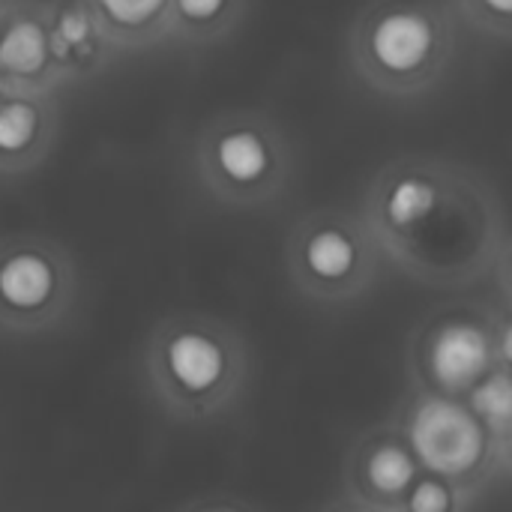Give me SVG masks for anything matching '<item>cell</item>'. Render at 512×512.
Segmentation results:
<instances>
[{
    "label": "cell",
    "mask_w": 512,
    "mask_h": 512,
    "mask_svg": "<svg viewBox=\"0 0 512 512\" xmlns=\"http://www.w3.org/2000/svg\"><path fill=\"white\" fill-rule=\"evenodd\" d=\"M9 3H12V0H0V30H3V21H6V12H9Z\"/></svg>",
    "instance_id": "ffe728a7"
},
{
    "label": "cell",
    "mask_w": 512,
    "mask_h": 512,
    "mask_svg": "<svg viewBox=\"0 0 512 512\" xmlns=\"http://www.w3.org/2000/svg\"><path fill=\"white\" fill-rule=\"evenodd\" d=\"M474 501L477 498L462 492L456 483L423 471L405 501L393 512H471Z\"/></svg>",
    "instance_id": "2e32d148"
},
{
    "label": "cell",
    "mask_w": 512,
    "mask_h": 512,
    "mask_svg": "<svg viewBox=\"0 0 512 512\" xmlns=\"http://www.w3.org/2000/svg\"><path fill=\"white\" fill-rule=\"evenodd\" d=\"M318 512H384V510H375V507H366V504H360V501H351V498L339 495V498L327 501V504H324Z\"/></svg>",
    "instance_id": "d6986e66"
},
{
    "label": "cell",
    "mask_w": 512,
    "mask_h": 512,
    "mask_svg": "<svg viewBox=\"0 0 512 512\" xmlns=\"http://www.w3.org/2000/svg\"><path fill=\"white\" fill-rule=\"evenodd\" d=\"M474 417L489 429V435L510 450L512 438V375L510 366L495 369L492 375H486L465 399H462Z\"/></svg>",
    "instance_id": "9a60e30c"
},
{
    "label": "cell",
    "mask_w": 512,
    "mask_h": 512,
    "mask_svg": "<svg viewBox=\"0 0 512 512\" xmlns=\"http://www.w3.org/2000/svg\"><path fill=\"white\" fill-rule=\"evenodd\" d=\"M510 342V303L435 309L408 339V387L465 399L486 375L512 366Z\"/></svg>",
    "instance_id": "5b68a950"
},
{
    "label": "cell",
    "mask_w": 512,
    "mask_h": 512,
    "mask_svg": "<svg viewBox=\"0 0 512 512\" xmlns=\"http://www.w3.org/2000/svg\"><path fill=\"white\" fill-rule=\"evenodd\" d=\"M117 54L144 51L168 39L171 0H84Z\"/></svg>",
    "instance_id": "4fadbf2b"
},
{
    "label": "cell",
    "mask_w": 512,
    "mask_h": 512,
    "mask_svg": "<svg viewBox=\"0 0 512 512\" xmlns=\"http://www.w3.org/2000/svg\"><path fill=\"white\" fill-rule=\"evenodd\" d=\"M420 474L423 468L417 465L396 423H375L363 429L345 453V498L375 510L393 512L405 501Z\"/></svg>",
    "instance_id": "9c48e42d"
},
{
    "label": "cell",
    "mask_w": 512,
    "mask_h": 512,
    "mask_svg": "<svg viewBox=\"0 0 512 512\" xmlns=\"http://www.w3.org/2000/svg\"><path fill=\"white\" fill-rule=\"evenodd\" d=\"M153 402L180 423H210L246 393L252 351L237 327L201 312L162 318L141 354Z\"/></svg>",
    "instance_id": "7a4b0ae2"
},
{
    "label": "cell",
    "mask_w": 512,
    "mask_h": 512,
    "mask_svg": "<svg viewBox=\"0 0 512 512\" xmlns=\"http://www.w3.org/2000/svg\"><path fill=\"white\" fill-rule=\"evenodd\" d=\"M192 171L216 204L261 210L288 192L294 147L273 117L252 108H228L198 129Z\"/></svg>",
    "instance_id": "277c9868"
},
{
    "label": "cell",
    "mask_w": 512,
    "mask_h": 512,
    "mask_svg": "<svg viewBox=\"0 0 512 512\" xmlns=\"http://www.w3.org/2000/svg\"><path fill=\"white\" fill-rule=\"evenodd\" d=\"M453 18L483 39L507 42L512 36V0H450Z\"/></svg>",
    "instance_id": "e0dca14e"
},
{
    "label": "cell",
    "mask_w": 512,
    "mask_h": 512,
    "mask_svg": "<svg viewBox=\"0 0 512 512\" xmlns=\"http://www.w3.org/2000/svg\"><path fill=\"white\" fill-rule=\"evenodd\" d=\"M393 423L426 474L456 483L471 498L510 471V450L489 435L462 399L408 387Z\"/></svg>",
    "instance_id": "52a82bcc"
},
{
    "label": "cell",
    "mask_w": 512,
    "mask_h": 512,
    "mask_svg": "<svg viewBox=\"0 0 512 512\" xmlns=\"http://www.w3.org/2000/svg\"><path fill=\"white\" fill-rule=\"evenodd\" d=\"M360 219L384 264L444 291L507 276L510 231L495 189L468 165L405 153L369 180Z\"/></svg>",
    "instance_id": "6da1fadb"
},
{
    "label": "cell",
    "mask_w": 512,
    "mask_h": 512,
    "mask_svg": "<svg viewBox=\"0 0 512 512\" xmlns=\"http://www.w3.org/2000/svg\"><path fill=\"white\" fill-rule=\"evenodd\" d=\"M456 54V18L444 0H372L348 30L354 75L387 99L432 90Z\"/></svg>",
    "instance_id": "3957f363"
},
{
    "label": "cell",
    "mask_w": 512,
    "mask_h": 512,
    "mask_svg": "<svg viewBox=\"0 0 512 512\" xmlns=\"http://www.w3.org/2000/svg\"><path fill=\"white\" fill-rule=\"evenodd\" d=\"M0 75L9 90L54 96L63 78L48 42V0H12L0 30Z\"/></svg>",
    "instance_id": "30bf717a"
},
{
    "label": "cell",
    "mask_w": 512,
    "mask_h": 512,
    "mask_svg": "<svg viewBox=\"0 0 512 512\" xmlns=\"http://www.w3.org/2000/svg\"><path fill=\"white\" fill-rule=\"evenodd\" d=\"M381 267L384 258L357 210H309L285 237L288 282L321 309H342L366 297L378 285Z\"/></svg>",
    "instance_id": "8992f818"
},
{
    "label": "cell",
    "mask_w": 512,
    "mask_h": 512,
    "mask_svg": "<svg viewBox=\"0 0 512 512\" xmlns=\"http://www.w3.org/2000/svg\"><path fill=\"white\" fill-rule=\"evenodd\" d=\"M9 87H6V81H3V75H0V99H3V93H6Z\"/></svg>",
    "instance_id": "44dd1931"
},
{
    "label": "cell",
    "mask_w": 512,
    "mask_h": 512,
    "mask_svg": "<svg viewBox=\"0 0 512 512\" xmlns=\"http://www.w3.org/2000/svg\"><path fill=\"white\" fill-rule=\"evenodd\" d=\"M249 0H171L168 3V39L186 48H207L231 36Z\"/></svg>",
    "instance_id": "5bb4252c"
},
{
    "label": "cell",
    "mask_w": 512,
    "mask_h": 512,
    "mask_svg": "<svg viewBox=\"0 0 512 512\" xmlns=\"http://www.w3.org/2000/svg\"><path fill=\"white\" fill-rule=\"evenodd\" d=\"M177 512H258L255 507L234 501V498H204V501H192Z\"/></svg>",
    "instance_id": "ac0fdd59"
},
{
    "label": "cell",
    "mask_w": 512,
    "mask_h": 512,
    "mask_svg": "<svg viewBox=\"0 0 512 512\" xmlns=\"http://www.w3.org/2000/svg\"><path fill=\"white\" fill-rule=\"evenodd\" d=\"M48 42L63 84L87 81L117 57L84 0H48Z\"/></svg>",
    "instance_id": "7c38bea8"
},
{
    "label": "cell",
    "mask_w": 512,
    "mask_h": 512,
    "mask_svg": "<svg viewBox=\"0 0 512 512\" xmlns=\"http://www.w3.org/2000/svg\"><path fill=\"white\" fill-rule=\"evenodd\" d=\"M60 108L54 96L6 90L0 99V177H18L45 162L57 141Z\"/></svg>",
    "instance_id": "8fae6325"
},
{
    "label": "cell",
    "mask_w": 512,
    "mask_h": 512,
    "mask_svg": "<svg viewBox=\"0 0 512 512\" xmlns=\"http://www.w3.org/2000/svg\"><path fill=\"white\" fill-rule=\"evenodd\" d=\"M78 267L69 249L45 234L0 237V333L57 330L78 303Z\"/></svg>",
    "instance_id": "ba28073f"
}]
</instances>
